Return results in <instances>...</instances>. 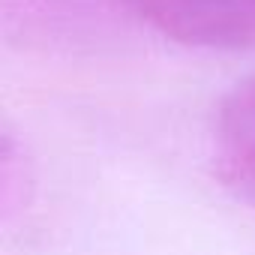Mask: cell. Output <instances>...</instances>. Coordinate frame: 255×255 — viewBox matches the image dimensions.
<instances>
[{
	"label": "cell",
	"instance_id": "obj_1",
	"mask_svg": "<svg viewBox=\"0 0 255 255\" xmlns=\"http://www.w3.org/2000/svg\"><path fill=\"white\" fill-rule=\"evenodd\" d=\"M135 18L183 45L255 51V0H117Z\"/></svg>",
	"mask_w": 255,
	"mask_h": 255
},
{
	"label": "cell",
	"instance_id": "obj_2",
	"mask_svg": "<svg viewBox=\"0 0 255 255\" xmlns=\"http://www.w3.org/2000/svg\"><path fill=\"white\" fill-rule=\"evenodd\" d=\"M213 168L234 198L255 207V75L228 90L216 108Z\"/></svg>",
	"mask_w": 255,
	"mask_h": 255
}]
</instances>
